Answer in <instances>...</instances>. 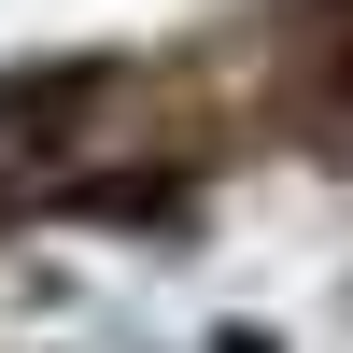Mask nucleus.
<instances>
[{
    "label": "nucleus",
    "mask_w": 353,
    "mask_h": 353,
    "mask_svg": "<svg viewBox=\"0 0 353 353\" xmlns=\"http://www.w3.org/2000/svg\"><path fill=\"white\" fill-rule=\"evenodd\" d=\"M14 113H28V85H0V128H14Z\"/></svg>",
    "instance_id": "obj_1"
}]
</instances>
